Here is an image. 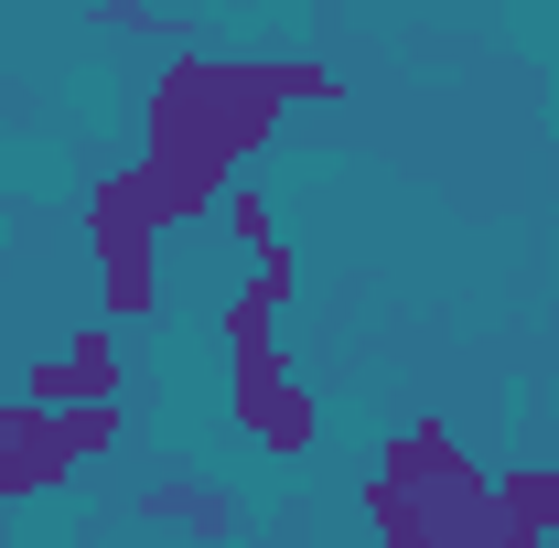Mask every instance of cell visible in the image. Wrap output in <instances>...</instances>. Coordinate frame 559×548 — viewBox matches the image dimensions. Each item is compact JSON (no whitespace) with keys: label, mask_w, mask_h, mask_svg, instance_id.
<instances>
[{"label":"cell","mask_w":559,"mask_h":548,"mask_svg":"<svg viewBox=\"0 0 559 548\" xmlns=\"http://www.w3.org/2000/svg\"><path fill=\"white\" fill-rule=\"evenodd\" d=\"M290 97L334 108L345 75L312 65V55H173L162 86H151V140H140V183L162 194L173 226H194L237 194L248 151L270 140V119Z\"/></svg>","instance_id":"obj_1"},{"label":"cell","mask_w":559,"mask_h":548,"mask_svg":"<svg viewBox=\"0 0 559 548\" xmlns=\"http://www.w3.org/2000/svg\"><path fill=\"white\" fill-rule=\"evenodd\" d=\"M495 516H506V538H516V548H549L559 538V474H538V463L495 474Z\"/></svg>","instance_id":"obj_6"},{"label":"cell","mask_w":559,"mask_h":548,"mask_svg":"<svg viewBox=\"0 0 559 548\" xmlns=\"http://www.w3.org/2000/svg\"><path fill=\"white\" fill-rule=\"evenodd\" d=\"M162 237H173V215L140 183V162L86 194V259L108 279V312H119V323H151V312H162Z\"/></svg>","instance_id":"obj_4"},{"label":"cell","mask_w":559,"mask_h":548,"mask_svg":"<svg viewBox=\"0 0 559 548\" xmlns=\"http://www.w3.org/2000/svg\"><path fill=\"white\" fill-rule=\"evenodd\" d=\"M366 516H377V548H516L506 516H495V474L441 419H409V430L377 452Z\"/></svg>","instance_id":"obj_2"},{"label":"cell","mask_w":559,"mask_h":548,"mask_svg":"<svg viewBox=\"0 0 559 548\" xmlns=\"http://www.w3.org/2000/svg\"><path fill=\"white\" fill-rule=\"evenodd\" d=\"M280 290L259 279H237V301H226V409L237 430L270 452V463H312V441H323V398L290 377V355H280Z\"/></svg>","instance_id":"obj_3"},{"label":"cell","mask_w":559,"mask_h":548,"mask_svg":"<svg viewBox=\"0 0 559 548\" xmlns=\"http://www.w3.org/2000/svg\"><path fill=\"white\" fill-rule=\"evenodd\" d=\"M22 398H33V409H97V398H130V377H119V344H108V323H75V334H66V355L22 366Z\"/></svg>","instance_id":"obj_5"}]
</instances>
